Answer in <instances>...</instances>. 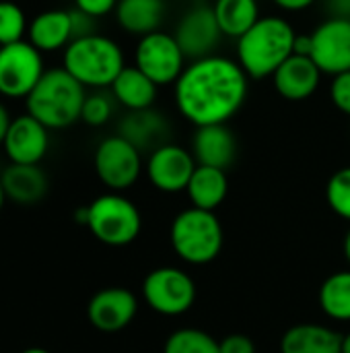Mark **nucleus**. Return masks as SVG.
Masks as SVG:
<instances>
[{
	"instance_id": "a211bd4d",
	"label": "nucleus",
	"mask_w": 350,
	"mask_h": 353,
	"mask_svg": "<svg viewBox=\"0 0 350 353\" xmlns=\"http://www.w3.org/2000/svg\"><path fill=\"white\" fill-rule=\"evenodd\" d=\"M118 134L124 137L126 141H130L140 153L142 151H151L153 153L155 149H159L161 145L167 143L169 122L155 108L134 110V112H128L120 120Z\"/></svg>"
},
{
	"instance_id": "473e14b6",
	"label": "nucleus",
	"mask_w": 350,
	"mask_h": 353,
	"mask_svg": "<svg viewBox=\"0 0 350 353\" xmlns=\"http://www.w3.org/2000/svg\"><path fill=\"white\" fill-rule=\"evenodd\" d=\"M116 6H118V0H74V8L91 14L93 19L113 12Z\"/></svg>"
},
{
	"instance_id": "c9c22d12",
	"label": "nucleus",
	"mask_w": 350,
	"mask_h": 353,
	"mask_svg": "<svg viewBox=\"0 0 350 353\" xmlns=\"http://www.w3.org/2000/svg\"><path fill=\"white\" fill-rule=\"evenodd\" d=\"M311 52H314V37H311V33H309V35L299 33V35L295 37L293 54H297V56H305V58H311Z\"/></svg>"
},
{
	"instance_id": "b1692460",
	"label": "nucleus",
	"mask_w": 350,
	"mask_h": 353,
	"mask_svg": "<svg viewBox=\"0 0 350 353\" xmlns=\"http://www.w3.org/2000/svg\"><path fill=\"white\" fill-rule=\"evenodd\" d=\"M186 192L190 196L192 207L215 211L219 205H223L229 192V180L225 170L210 168V165H196Z\"/></svg>"
},
{
	"instance_id": "f8f14e48",
	"label": "nucleus",
	"mask_w": 350,
	"mask_h": 353,
	"mask_svg": "<svg viewBox=\"0 0 350 353\" xmlns=\"http://www.w3.org/2000/svg\"><path fill=\"white\" fill-rule=\"evenodd\" d=\"M196 165L198 163L190 151L179 145L165 143L149 155L146 176L157 190L175 194L188 188Z\"/></svg>"
},
{
	"instance_id": "39448f33",
	"label": "nucleus",
	"mask_w": 350,
	"mask_h": 353,
	"mask_svg": "<svg viewBox=\"0 0 350 353\" xmlns=\"http://www.w3.org/2000/svg\"><path fill=\"white\" fill-rule=\"evenodd\" d=\"M171 246L175 254L190 265H208L212 263L225 242L223 225L215 211H204L190 207L182 211L169 230Z\"/></svg>"
},
{
	"instance_id": "0eeeda50",
	"label": "nucleus",
	"mask_w": 350,
	"mask_h": 353,
	"mask_svg": "<svg viewBox=\"0 0 350 353\" xmlns=\"http://www.w3.org/2000/svg\"><path fill=\"white\" fill-rule=\"evenodd\" d=\"M134 66L140 68L157 87H163L175 85L188 64L173 33L159 29L138 39L134 50Z\"/></svg>"
},
{
	"instance_id": "7ed1b4c3",
	"label": "nucleus",
	"mask_w": 350,
	"mask_h": 353,
	"mask_svg": "<svg viewBox=\"0 0 350 353\" xmlns=\"http://www.w3.org/2000/svg\"><path fill=\"white\" fill-rule=\"evenodd\" d=\"M87 89L64 68L43 72L33 91L25 97L27 114L39 120L47 130H60L80 120Z\"/></svg>"
},
{
	"instance_id": "f257e3e1",
	"label": "nucleus",
	"mask_w": 350,
	"mask_h": 353,
	"mask_svg": "<svg viewBox=\"0 0 350 353\" xmlns=\"http://www.w3.org/2000/svg\"><path fill=\"white\" fill-rule=\"evenodd\" d=\"M250 77L237 60L206 56L190 62L175 83V105L196 128L227 124L245 103Z\"/></svg>"
},
{
	"instance_id": "c756f323",
	"label": "nucleus",
	"mask_w": 350,
	"mask_h": 353,
	"mask_svg": "<svg viewBox=\"0 0 350 353\" xmlns=\"http://www.w3.org/2000/svg\"><path fill=\"white\" fill-rule=\"evenodd\" d=\"M113 114V95L109 97L103 91L87 95L80 112V120L89 126H103Z\"/></svg>"
},
{
	"instance_id": "2f4dec72",
	"label": "nucleus",
	"mask_w": 350,
	"mask_h": 353,
	"mask_svg": "<svg viewBox=\"0 0 350 353\" xmlns=\"http://www.w3.org/2000/svg\"><path fill=\"white\" fill-rule=\"evenodd\" d=\"M219 350L221 353H256V345L248 335L233 333L227 335L223 341H219Z\"/></svg>"
},
{
	"instance_id": "2eb2a0df",
	"label": "nucleus",
	"mask_w": 350,
	"mask_h": 353,
	"mask_svg": "<svg viewBox=\"0 0 350 353\" xmlns=\"http://www.w3.org/2000/svg\"><path fill=\"white\" fill-rule=\"evenodd\" d=\"M138 312L136 296L126 288H105L97 292L89 306V323L103 333H118L126 329Z\"/></svg>"
},
{
	"instance_id": "393cba45",
	"label": "nucleus",
	"mask_w": 350,
	"mask_h": 353,
	"mask_svg": "<svg viewBox=\"0 0 350 353\" xmlns=\"http://www.w3.org/2000/svg\"><path fill=\"white\" fill-rule=\"evenodd\" d=\"M223 35L239 39L260 21L258 0H217L212 4Z\"/></svg>"
},
{
	"instance_id": "20e7f679",
	"label": "nucleus",
	"mask_w": 350,
	"mask_h": 353,
	"mask_svg": "<svg viewBox=\"0 0 350 353\" xmlns=\"http://www.w3.org/2000/svg\"><path fill=\"white\" fill-rule=\"evenodd\" d=\"M62 68L85 89H107L126 68L124 52L107 35L93 33L72 39L62 56Z\"/></svg>"
},
{
	"instance_id": "9b49d317",
	"label": "nucleus",
	"mask_w": 350,
	"mask_h": 353,
	"mask_svg": "<svg viewBox=\"0 0 350 353\" xmlns=\"http://www.w3.org/2000/svg\"><path fill=\"white\" fill-rule=\"evenodd\" d=\"M173 37L190 62L212 56L223 37L215 8L206 2L190 6L177 21Z\"/></svg>"
},
{
	"instance_id": "ea45409f",
	"label": "nucleus",
	"mask_w": 350,
	"mask_h": 353,
	"mask_svg": "<svg viewBox=\"0 0 350 353\" xmlns=\"http://www.w3.org/2000/svg\"><path fill=\"white\" fill-rule=\"evenodd\" d=\"M342 353H350V331L342 335Z\"/></svg>"
},
{
	"instance_id": "7c9ffc66",
	"label": "nucleus",
	"mask_w": 350,
	"mask_h": 353,
	"mask_svg": "<svg viewBox=\"0 0 350 353\" xmlns=\"http://www.w3.org/2000/svg\"><path fill=\"white\" fill-rule=\"evenodd\" d=\"M330 97H332V103L342 112L350 116V70L347 72H340L332 79V85H330Z\"/></svg>"
},
{
	"instance_id": "412c9836",
	"label": "nucleus",
	"mask_w": 350,
	"mask_h": 353,
	"mask_svg": "<svg viewBox=\"0 0 350 353\" xmlns=\"http://www.w3.org/2000/svg\"><path fill=\"white\" fill-rule=\"evenodd\" d=\"M281 353H342V335L322 325H295L283 335Z\"/></svg>"
},
{
	"instance_id": "6e6552de",
	"label": "nucleus",
	"mask_w": 350,
	"mask_h": 353,
	"mask_svg": "<svg viewBox=\"0 0 350 353\" xmlns=\"http://www.w3.org/2000/svg\"><path fill=\"white\" fill-rule=\"evenodd\" d=\"M144 302L159 314L179 316L196 302V283L177 267H161L151 271L142 281Z\"/></svg>"
},
{
	"instance_id": "aec40b11",
	"label": "nucleus",
	"mask_w": 350,
	"mask_h": 353,
	"mask_svg": "<svg viewBox=\"0 0 350 353\" xmlns=\"http://www.w3.org/2000/svg\"><path fill=\"white\" fill-rule=\"evenodd\" d=\"M0 182L6 199L17 205H35L47 192V176L39 165L10 163L2 170Z\"/></svg>"
},
{
	"instance_id": "cd10ccee",
	"label": "nucleus",
	"mask_w": 350,
	"mask_h": 353,
	"mask_svg": "<svg viewBox=\"0 0 350 353\" xmlns=\"http://www.w3.org/2000/svg\"><path fill=\"white\" fill-rule=\"evenodd\" d=\"M29 23L25 10L10 0H0V46L23 41Z\"/></svg>"
},
{
	"instance_id": "4468645a",
	"label": "nucleus",
	"mask_w": 350,
	"mask_h": 353,
	"mask_svg": "<svg viewBox=\"0 0 350 353\" xmlns=\"http://www.w3.org/2000/svg\"><path fill=\"white\" fill-rule=\"evenodd\" d=\"M10 163L39 165L50 149V130L29 114L10 120L0 145Z\"/></svg>"
},
{
	"instance_id": "f03ea898",
	"label": "nucleus",
	"mask_w": 350,
	"mask_h": 353,
	"mask_svg": "<svg viewBox=\"0 0 350 353\" xmlns=\"http://www.w3.org/2000/svg\"><path fill=\"white\" fill-rule=\"evenodd\" d=\"M293 25L276 14L260 17V21L237 39V62L250 79L272 77L278 66L293 56Z\"/></svg>"
},
{
	"instance_id": "dca6fc26",
	"label": "nucleus",
	"mask_w": 350,
	"mask_h": 353,
	"mask_svg": "<svg viewBox=\"0 0 350 353\" xmlns=\"http://www.w3.org/2000/svg\"><path fill=\"white\" fill-rule=\"evenodd\" d=\"M322 74L324 72L318 68V64L311 58L293 54L272 74V85L283 99L303 101L318 91Z\"/></svg>"
},
{
	"instance_id": "72a5a7b5",
	"label": "nucleus",
	"mask_w": 350,
	"mask_h": 353,
	"mask_svg": "<svg viewBox=\"0 0 350 353\" xmlns=\"http://www.w3.org/2000/svg\"><path fill=\"white\" fill-rule=\"evenodd\" d=\"M70 17H72V33H74V39L97 33L95 31V19L91 14L78 10V8H70Z\"/></svg>"
},
{
	"instance_id": "bb28decb",
	"label": "nucleus",
	"mask_w": 350,
	"mask_h": 353,
	"mask_svg": "<svg viewBox=\"0 0 350 353\" xmlns=\"http://www.w3.org/2000/svg\"><path fill=\"white\" fill-rule=\"evenodd\" d=\"M163 353H221L219 341L200 329H179L165 341Z\"/></svg>"
},
{
	"instance_id": "58836bf2",
	"label": "nucleus",
	"mask_w": 350,
	"mask_h": 353,
	"mask_svg": "<svg viewBox=\"0 0 350 353\" xmlns=\"http://www.w3.org/2000/svg\"><path fill=\"white\" fill-rule=\"evenodd\" d=\"M344 256H347V261H349L350 265V230L347 232V236H344Z\"/></svg>"
},
{
	"instance_id": "6ab92c4d",
	"label": "nucleus",
	"mask_w": 350,
	"mask_h": 353,
	"mask_svg": "<svg viewBox=\"0 0 350 353\" xmlns=\"http://www.w3.org/2000/svg\"><path fill=\"white\" fill-rule=\"evenodd\" d=\"M74 39L72 17L66 8H50L35 14L27 29V41L41 54L66 50Z\"/></svg>"
},
{
	"instance_id": "e433bc0d",
	"label": "nucleus",
	"mask_w": 350,
	"mask_h": 353,
	"mask_svg": "<svg viewBox=\"0 0 350 353\" xmlns=\"http://www.w3.org/2000/svg\"><path fill=\"white\" fill-rule=\"evenodd\" d=\"M278 8L289 10V12H297V10H305L309 8L316 0H272Z\"/></svg>"
},
{
	"instance_id": "c85d7f7f",
	"label": "nucleus",
	"mask_w": 350,
	"mask_h": 353,
	"mask_svg": "<svg viewBox=\"0 0 350 353\" xmlns=\"http://www.w3.org/2000/svg\"><path fill=\"white\" fill-rule=\"evenodd\" d=\"M326 201L338 217L350 221V165L332 174L326 186Z\"/></svg>"
},
{
	"instance_id": "f3484780",
	"label": "nucleus",
	"mask_w": 350,
	"mask_h": 353,
	"mask_svg": "<svg viewBox=\"0 0 350 353\" xmlns=\"http://www.w3.org/2000/svg\"><path fill=\"white\" fill-rule=\"evenodd\" d=\"M192 155L198 165L227 170L237 155V139L227 124L200 126L192 139Z\"/></svg>"
},
{
	"instance_id": "79ce46f5",
	"label": "nucleus",
	"mask_w": 350,
	"mask_h": 353,
	"mask_svg": "<svg viewBox=\"0 0 350 353\" xmlns=\"http://www.w3.org/2000/svg\"><path fill=\"white\" fill-rule=\"evenodd\" d=\"M4 201H6V194H4V188H2V182H0V211L4 207Z\"/></svg>"
},
{
	"instance_id": "1a4fd4ad",
	"label": "nucleus",
	"mask_w": 350,
	"mask_h": 353,
	"mask_svg": "<svg viewBox=\"0 0 350 353\" xmlns=\"http://www.w3.org/2000/svg\"><path fill=\"white\" fill-rule=\"evenodd\" d=\"M43 54L29 41L0 46V95L10 99L27 97L43 77Z\"/></svg>"
},
{
	"instance_id": "a19ab883",
	"label": "nucleus",
	"mask_w": 350,
	"mask_h": 353,
	"mask_svg": "<svg viewBox=\"0 0 350 353\" xmlns=\"http://www.w3.org/2000/svg\"><path fill=\"white\" fill-rule=\"evenodd\" d=\"M21 353H50L47 350H43V347H27V350H23Z\"/></svg>"
},
{
	"instance_id": "ddd939ff",
	"label": "nucleus",
	"mask_w": 350,
	"mask_h": 353,
	"mask_svg": "<svg viewBox=\"0 0 350 353\" xmlns=\"http://www.w3.org/2000/svg\"><path fill=\"white\" fill-rule=\"evenodd\" d=\"M314 52L311 60L326 74H340L350 70V21L326 19L311 33Z\"/></svg>"
},
{
	"instance_id": "5701e85b",
	"label": "nucleus",
	"mask_w": 350,
	"mask_h": 353,
	"mask_svg": "<svg viewBox=\"0 0 350 353\" xmlns=\"http://www.w3.org/2000/svg\"><path fill=\"white\" fill-rule=\"evenodd\" d=\"M109 89L118 103H122L128 112H134L153 108L159 87L140 68L126 66Z\"/></svg>"
},
{
	"instance_id": "9d476101",
	"label": "nucleus",
	"mask_w": 350,
	"mask_h": 353,
	"mask_svg": "<svg viewBox=\"0 0 350 353\" xmlns=\"http://www.w3.org/2000/svg\"><path fill=\"white\" fill-rule=\"evenodd\" d=\"M93 163L97 178L116 192L136 184L142 174V153L120 134L107 137L97 145Z\"/></svg>"
},
{
	"instance_id": "a878e982",
	"label": "nucleus",
	"mask_w": 350,
	"mask_h": 353,
	"mask_svg": "<svg viewBox=\"0 0 350 353\" xmlns=\"http://www.w3.org/2000/svg\"><path fill=\"white\" fill-rule=\"evenodd\" d=\"M320 306L334 321H350V271H338L322 283Z\"/></svg>"
},
{
	"instance_id": "4be33fe9",
	"label": "nucleus",
	"mask_w": 350,
	"mask_h": 353,
	"mask_svg": "<svg viewBox=\"0 0 350 353\" xmlns=\"http://www.w3.org/2000/svg\"><path fill=\"white\" fill-rule=\"evenodd\" d=\"M165 10V0H118L113 12L118 25L126 33L144 37L161 29Z\"/></svg>"
},
{
	"instance_id": "423d86ee",
	"label": "nucleus",
	"mask_w": 350,
	"mask_h": 353,
	"mask_svg": "<svg viewBox=\"0 0 350 353\" xmlns=\"http://www.w3.org/2000/svg\"><path fill=\"white\" fill-rule=\"evenodd\" d=\"M87 228L101 244L128 246L138 238L142 217L130 199L109 192L97 196L87 207Z\"/></svg>"
},
{
	"instance_id": "4c0bfd02",
	"label": "nucleus",
	"mask_w": 350,
	"mask_h": 353,
	"mask_svg": "<svg viewBox=\"0 0 350 353\" xmlns=\"http://www.w3.org/2000/svg\"><path fill=\"white\" fill-rule=\"evenodd\" d=\"M8 124H10V114H8V110L4 108V103L0 101V145H2V141H4V134H6V130H8Z\"/></svg>"
},
{
	"instance_id": "f704fd0d",
	"label": "nucleus",
	"mask_w": 350,
	"mask_h": 353,
	"mask_svg": "<svg viewBox=\"0 0 350 353\" xmlns=\"http://www.w3.org/2000/svg\"><path fill=\"white\" fill-rule=\"evenodd\" d=\"M324 10L330 19H349L350 21V0H324Z\"/></svg>"
}]
</instances>
